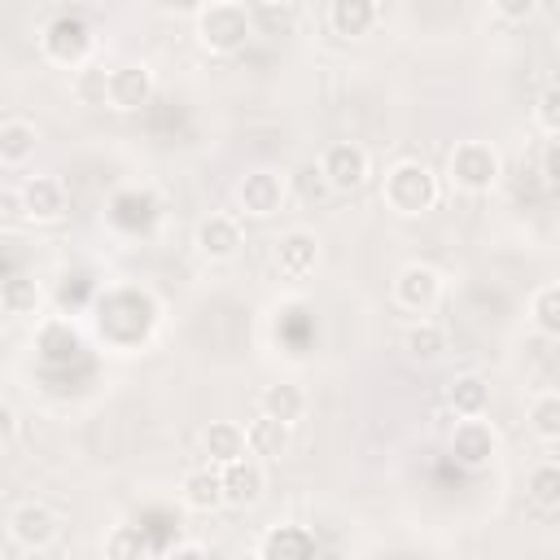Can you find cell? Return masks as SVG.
Listing matches in <instances>:
<instances>
[{"instance_id":"obj_1","label":"cell","mask_w":560,"mask_h":560,"mask_svg":"<svg viewBox=\"0 0 560 560\" xmlns=\"http://www.w3.org/2000/svg\"><path fill=\"white\" fill-rule=\"evenodd\" d=\"M385 206L394 214H424L438 206V175L424 162H394L385 171V188H381Z\"/></svg>"},{"instance_id":"obj_2","label":"cell","mask_w":560,"mask_h":560,"mask_svg":"<svg viewBox=\"0 0 560 560\" xmlns=\"http://www.w3.org/2000/svg\"><path fill=\"white\" fill-rule=\"evenodd\" d=\"M254 35V18L245 13V4H232V0H210L201 13H197V39L201 48L210 52H241Z\"/></svg>"},{"instance_id":"obj_3","label":"cell","mask_w":560,"mask_h":560,"mask_svg":"<svg viewBox=\"0 0 560 560\" xmlns=\"http://www.w3.org/2000/svg\"><path fill=\"white\" fill-rule=\"evenodd\" d=\"M503 162H499V149L486 144V140H459L451 149V179L464 188V192H486L494 188Z\"/></svg>"},{"instance_id":"obj_4","label":"cell","mask_w":560,"mask_h":560,"mask_svg":"<svg viewBox=\"0 0 560 560\" xmlns=\"http://www.w3.org/2000/svg\"><path fill=\"white\" fill-rule=\"evenodd\" d=\"M39 48H44V57L57 61V66H79V61H88V52H92V26H88V18H79V13H57V18L44 26Z\"/></svg>"},{"instance_id":"obj_5","label":"cell","mask_w":560,"mask_h":560,"mask_svg":"<svg viewBox=\"0 0 560 560\" xmlns=\"http://www.w3.org/2000/svg\"><path fill=\"white\" fill-rule=\"evenodd\" d=\"M9 534H13L18 547H26V551H44V547L57 542V534H61V516H57L48 503L26 499V503H18L13 516H9Z\"/></svg>"},{"instance_id":"obj_6","label":"cell","mask_w":560,"mask_h":560,"mask_svg":"<svg viewBox=\"0 0 560 560\" xmlns=\"http://www.w3.org/2000/svg\"><path fill=\"white\" fill-rule=\"evenodd\" d=\"M271 267H276L280 280H306L319 267V241H315V232H306V228L284 232L276 241V249H271Z\"/></svg>"},{"instance_id":"obj_7","label":"cell","mask_w":560,"mask_h":560,"mask_svg":"<svg viewBox=\"0 0 560 560\" xmlns=\"http://www.w3.org/2000/svg\"><path fill=\"white\" fill-rule=\"evenodd\" d=\"M319 171H324V184L332 192H354L363 179H368V149L350 144V140H337L324 149L319 158Z\"/></svg>"},{"instance_id":"obj_8","label":"cell","mask_w":560,"mask_h":560,"mask_svg":"<svg viewBox=\"0 0 560 560\" xmlns=\"http://www.w3.org/2000/svg\"><path fill=\"white\" fill-rule=\"evenodd\" d=\"M284 197H289V184H284L280 171H249V175L236 184V201H241V210L254 214V219H271V214L284 206Z\"/></svg>"},{"instance_id":"obj_9","label":"cell","mask_w":560,"mask_h":560,"mask_svg":"<svg viewBox=\"0 0 560 560\" xmlns=\"http://www.w3.org/2000/svg\"><path fill=\"white\" fill-rule=\"evenodd\" d=\"M438 298H442V276H438L433 267H424V262H407V267L394 276V302H398L402 311L424 315Z\"/></svg>"},{"instance_id":"obj_10","label":"cell","mask_w":560,"mask_h":560,"mask_svg":"<svg viewBox=\"0 0 560 560\" xmlns=\"http://www.w3.org/2000/svg\"><path fill=\"white\" fill-rule=\"evenodd\" d=\"M494 451H499V438H494V429H490L486 420L464 416V420L455 424V433H451V455H455V464H464V468H486V464L494 459Z\"/></svg>"},{"instance_id":"obj_11","label":"cell","mask_w":560,"mask_h":560,"mask_svg":"<svg viewBox=\"0 0 560 560\" xmlns=\"http://www.w3.org/2000/svg\"><path fill=\"white\" fill-rule=\"evenodd\" d=\"M105 214H109V223L118 232H149L153 219H158V197L149 188H118L109 197V210Z\"/></svg>"},{"instance_id":"obj_12","label":"cell","mask_w":560,"mask_h":560,"mask_svg":"<svg viewBox=\"0 0 560 560\" xmlns=\"http://www.w3.org/2000/svg\"><path fill=\"white\" fill-rule=\"evenodd\" d=\"M153 101V70L149 66H118L109 70V105L131 114V109H144Z\"/></svg>"},{"instance_id":"obj_13","label":"cell","mask_w":560,"mask_h":560,"mask_svg":"<svg viewBox=\"0 0 560 560\" xmlns=\"http://www.w3.org/2000/svg\"><path fill=\"white\" fill-rule=\"evenodd\" d=\"M262 490H267V472H262L258 459L241 455V459L223 464V499L232 508H254L262 499Z\"/></svg>"},{"instance_id":"obj_14","label":"cell","mask_w":560,"mask_h":560,"mask_svg":"<svg viewBox=\"0 0 560 560\" xmlns=\"http://www.w3.org/2000/svg\"><path fill=\"white\" fill-rule=\"evenodd\" d=\"M319 542L306 525H271L262 538H258V556L262 560H306L315 556Z\"/></svg>"},{"instance_id":"obj_15","label":"cell","mask_w":560,"mask_h":560,"mask_svg":"<svg viewBox=\"0 0 560 560\" xmlns=\"http://www.w3.org/2000/svg\"><path fill=\"white\" fill-rule=\"evenodd\" d=\"M179 494H184V503L192 508V512H214L219 503H228L223 499V468L219 464H201V468H188L184 472V481H179Z\"/></svg>"},{"instance_id":"obj_16","label":"cell","mask_w":560,"mask_h":560,"mask_svg":"<svg viewBox=\"0 0 560 560\" xmlns=\"http://www.w3.org/2000/svg\"><path fill=\"white\" fill-rule=\"evenodd\" d=\"M22 214L35 219V223H52L66 214V188L61 179H48V175H35L26 188H22Z\"/></svg>"},{"instance_id":"obj_17","label":"cell","mask_w":560,"mask_h":560,"mask_svg":"<svg viewBox=\"0 0 560 560\" xmlns=\"http://www.w3.org/2000/svg\"><path fill=\"white\" fill-rule=\"evenodd\" d=\"M197 249H201L206 258H214V262L232 258V254L241 249V223H236L232 214H206V219L197 223Z\"/></svg>"},{"instance_id":"obj_18","label":"cell","mask_w":560,"mask_h":560,"mask_svg":"<svg viewBox=\"0 0 560 560\" xmlns=\"http://www.w3.org/2000/svg\"><path fill=\"white\" fill-rule=\"evenodd\" d=\"M35 350H39V359H44L48 368H61V363H74V359L83 354V337H79L66 319H52V324L39 328Z\"/></svg>"},{"instance_id":"obj_19","label":"cell","mask_w":560,"mask_h":560,"mask_svg":"<svg viewBox=\"0 0 560 560\" xmlns=\"http://www.w3.org/2000/svg\"><path fill=\"white\" fill-rule=\"evenodd\" d=\"M201 451H206V459L210 464H232V459H241L245 451H249V438H245V429L241 424H232V420H214L210 429H206V438H201Z\"/></svg>"},{"instance_id":"obj_20","label":"cell","mask_w":560,"mask_h":560,"mask_svg":"<svg viewBox=\"0 0 560 560\" xmlns=\"http://www.w3.org/2000/svg\"><path fill=\"white\" fill-rule=\"evenodd\" d=\"M376 18H381L376 0H332V4H328V22H332V31L346 35V39L368 35V31L376 26Z\"/></svg>"},{"instance_id":"obj_21","label":"cell","mask_w":560,"mask_h":560,"mask_svg":"<svg viewBox=\"0 0 560 560\" xmlns=\"http://www.w3.org/2000/svg\"><path fill=\"white\" fill-rule=\"evenodd\" d=\"M245 438H249V455H258V459H280L289 451V424L267 411L245 429Z\"/></svg>"},{"instance_id":"obj_22","label":"cell","mask_w":560,"mask_h":560,"mask_svg":"<svg viewBox=\"0 0 560 560\" xmlns=\"http://www.w3.org/2000/svg\"><path fill=\"white\" fill-rule=\"evenodd\" d=\"M446 402H451L455 416H481L486 402H490V385H486V376H477V372L455 376L451 389H446Z\"/></svg>"},{"instance_id":"obj_23","label":"cell","mask_w":560,"mask_h":560,"mask_svg":"<svg viewBox=\"0 0 560 560\" xmlns=\"http://www.w3.org/2000/svg\"><path fill=\"white\" fill-rule=\"evenodd\" d=\"M258 407H262L267 416L284 420V424H293V420H302V411H306V394H302V385H293V381H276V385L262 389Z\"/></svg>"},{"instance_id":"obj_24","label":"cell","mask_w":560,"mask_h":560,"mask_svg":"<svg viewBox=\"0 0 560 560\" xmlns=\"http://www.w3.org/2000/svg\"><path fill=\"white\" fill-rule=\"evenodd\" d=\"M402 350H407L416 363H433V359H442V350H446V328L433 324V319H420V324H411V328L402 332Z\"/></svg>"},{"instance_id":"obj_25","label":"cell","mask_w":560,"mask_h":560,"mask_svg":"<svg viewBox=\"0 0 560 560\" xmlns=\"http://www.w3.org/2000/svg\"><path fill=\"white\" fill-rule=\"evenodd\" d=\"M35 153V127L26 118H4L0 122V162L4 166H18Z\"/></svg>"},{"instance_id":"obj_26","label":"cell","mask_w":560,"mask_h":560,"mask_svg":"<svg viewBox=\"0 0 560 560\" xmlns=\"http://www.w3.org/2000/svg\"><path fill=\"white\" fill-rule=\"evenodd\" d=\"M529 503L538 508V512H560V464H538L534 472H529Z\"/></svg>"},{"instance_id":"obj_27","label":"cell","mask_w":560,"mask_h":560,"mask_svg":"<svg viewBox=\"0 0 560 560\" xmlns=\"http://www.w3.org/2000/svg\"><path fill=\"white\" fill-rule=\"evenodd\" d=\"M529 315H534L538 332L560 337V284H542V289L534 293V302H529Z\"/></svg>"},{"instance_id":"obj_28","label":"cell","mask_w":560,"mask_h":560,"mask_svg":"<svg viewBox=\"0 0 560 560\" xmlns=\"http://www.w3.org/2000/svg\"><path fill=\"white\" fill-rule=\"evenodd\" d=\"M529 429L538 433V438H560V394H538L534 402H529Z\"/></svg>"},{"instance_id":"obj_29","label":"cell","mask_w":560,"mask_h":560,"mask_svg":"<svg viewBox=\"0 0 560 560\" xmlns=\"http://www.w3.org/2000/svg\"><path fill=\"white\" fill-rule=\"evenodd\" d=\"M153 547H149V538L136 529V525H118L109 538H105V556H114V560H122V556H149Z\"/></svg>"},{"instance_id":"obj_30","label":"cell","mask_w":560,"mask_h":560,"mask_svg":"<svg viewBox=\"0 0 560 560\" xmlns=\"http://www.w3.org/2000/svg\"><path fill=\"white\" fill-rule=\"evenodd\" d=\"M26 306H35V280H26V276H18V271L9 267V276H4V311L18 315V311H26Z\"/></svg>"},{"instance_id":"obj_31","label":"cell","mask_w":560,"mask_h":560,"mask_svg":"<svg viewBox=\"0 0 560 560\" xmlns=\"http://www.w3.org/2000/svg\"><path fill=\"white\" fill-rule=\"evenodd\" d=\"M534 118H538V127H542L547 136H560V83H551V88L538 92Z\"/></svg>"},{"instance_id":"obj_32","label":"cell","mask_w":560,"mask_h":560,"mask_svg":"<svg viewBox=\"0 0 560 560\" xmlns=\"http://www.w3.org/2000/svg\"><path fill=\"white\" fill-rule=\"evenodd\" d=\"M490 4H494L499 18H508V22H525V18L534 13L538 0H490Z\"/></svg>"},{"instance_id":"obj_33","label":"cell","mask_w":560,"mask_h":560,"mask_svg":"<svg viewBox=\"0 0 560 560\" xmlns=\"http://www.w3.org/2000/svg\"><path fill=\"white\" fill-rule=\"evenodd\" d=\"M542 175H547V184H551V188H560V136L542 149Z\"/></svg>"},{"instance_id":"obj_34","label":"cell","mask_w":560,"mask_h":560,"mask_svg":"<svg viewBox=\"0 0 560 560\" xmlns=\"http://www.w3.org/2000/svg\"><path fill=\"white\" fill-rule=\"evenodd\" d=\"M258 22L267 26V31H289L293 22H289V9H271V4H258ZM254 22V26H258Z\"/></svg>"},{"instance_id":"obj_35","label":"cell","mask_w":560,"mask_h":560,"mask_svg":"<svg viewBox=\"0 0 560 560\" xmlns=\"http://www.w3.org/2000/svg\"><path fill=\"white\" fill-rule=\"evenodd\" d=\"M162 4H166L171 13H201L210 0H162Z\"/></svg>"},{"instance_id":"obj_36","label":"cell","mask_w":560,"mask_h":560,"mask_svg":"<svg viewBox=\"0 0 560 560\" xmlns=\"http://www.w3.org/2000/svg\"><path fill=\"white\" fill-rule=\"evenodd\" d=\"M171 556H206V547L201 542H175Z\"/></svg>"},{"instance_id":"obj_37","label":"cell","mask_w":560,"mask_h":560,"mask_svg":"<svg viewBox=\"0 0 560 560\" xmlns=\"http://www.w3.org/2000/svg\"><path fill=\"white\" fill-rule=\"evenodd\" d=\"M258 4H271V9H293V0H258Z\"/></svg>"}]
</instances>
